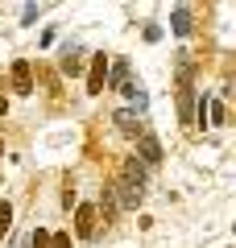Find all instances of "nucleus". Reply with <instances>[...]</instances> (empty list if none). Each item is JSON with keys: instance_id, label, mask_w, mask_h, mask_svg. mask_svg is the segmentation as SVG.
<instances>
[{"instance_id": "0eeeda50", "label": "nucleus", "mask_w": 236, "mask_h": 248, "mask_svg": "<svg viewBox=\"0 0 236 248\" xmlns=\"http://www.w3.org/2000/svg\"><path fill=\"white\" fill-rule=\"evenodd\" d=\"M137 161L141 166H157V161H162V145L153 141V137H137Z\"/></svg>"}, {"instance_id": "39448f33", "label": "nucleus", "mask_w": 236, "mask_h": 248, "mask_svg": "<svg viewBox=\"0 0 236 248\" xmlns=\"http://www.w3.org/2000/svg\"><path fill=\"white\" fill-rule=\"evenodd\" d=\"M145 178H149V166H141L137 157H124V166H120V182L141 186V190H145Z\"/></svg>"}, {"instance_id": "7ed1b4c3", "label": "nucleus", "mask_w": 236, "mask_h": 248, "mask_svg": "<svg viewBox=\"0 0 236 248\" xmlns=\"http://www.w3.org/2000/svg\"><path fill=\"white\" fill-rule=\"evenodd\" d=\"M13 91H17V95H34V71H29L25 58L13 62Z\"/></svg>"}, {"instance_id": "423d86ee", "label": "nucleus", "mask_w": 236, "mask_h": 248, "mask_svg": "<svg viewBox=\"0 0 236 248\" xmlns=\"http://www.w3.org/2000/svg\"><path fill=\"white\" fill-rule=\"evenodd\" d=\"M104 75H108V58L96 54V58H91V71H87V95H100V91H104Z\"/></svg>"}, {"instance_id": "4468645a", "label": "nucleus", "mask_w": 236, "mask_h": 248, "mask_svg": "<svg viewBox=\"0 0 236 248\" xmlns=\"http://www.w3.org/2000/svg\"><path fill=\"white\" fill-rule=\"evenodd\" d=\"M50 248H70V236H67V232H54V236H50Z\"/></svg>"}, {"instance_id": "ddd939ff", "label": "nucleus", "mask_w": 236, "mask_h": 248, "mask_svg": "<svg viewBox=\"0 0 236 248\" xmlns=\"http://www.w3.org/2000/svg\"><path fill=\"white\" fill-rule=\"evenodd\" d=\"M9 223H13V207H9V203H0V236L9 232Z\"/></svg>"}, {"instance_id": "f8f14e48", "label": "nucleus", "mask_w": 236, "mask_h": 248, "mask_svg": "<svg viewBox=\"0 0 236 248\" xmlns=\"http://www.w3.org/2000/svg\"><path fill=\"white\" fill-rule=\"evenodd\" d=\"M29 248H50V232H46V228H37L34 236H29Z\"/></svg>"}, {"instance_id": "9b49d317", "label": "nucleus", "mask_w": 236, "mask_h": 248, "mask_svg": "<svg viewBox=\"0 0 236 248\" xmlns=\"http://www.w3.org/2000/svg\"><path fill=\"white\" fill-rule=\"evenodd\" d=\"M62 71H67V75H70V79H75V75H79V71H83V58H79V54H75V50H70V54H67V58H62Z\"/></svg>"}, {"instance_id": "9d476101", "label": "nucleus", "mask_w": 236, "mask_h": 248, "mask_svg": "<svg viewBox=\"0 0 236 248\" xmlns=\"http://www.w3.org/2000/svg\"><path fill=\"white\" fill-rule=\"evenodd\" d=\"M112 87H120V91L129 87V62H124V58L112 66Z\"/></svg>"}, {"instance_id": "dca6fc26", "label": "nucleus", "mask_w": 236, "mask_h": 248, "mask_svg": "<svg viewBox=\"0 0 236 248\" xmlns=\"http://www.w3.org/2000/svg\"><path fill=\"white\" fill-rule=\"evenodd\" d=\"M0 153H4V141H0Z\"/></svg>"}, {"instance_id": "f03ea898", "label": "nucleus", "mask_w": 236, "mask_h": 248, "mask_svg": "<svg viewBox=\"0 0 236 248\" xmlns=\"http://www.w3.org/2000/svg\"><path fill=\"white\" fill-rule=\"evenodd\" d=\"M75 232H79V240H96L100 236V211L91 203H83L75 211Z\"/></svg>"}, {"instance_id": "1a4fd4ad", "label": "nucleus", "mask_w": 236, "mask_h": 248, "mask_svg": "<svg viewBox=\"0 0 236 248\" xmlns=\"http://www.w3.org/2000/svg\"><path fill=\"white\" fill-rule=\"evenodd\" d=\"M207 120H211V124H228V108H224V99H211V104H207Z\"/></svg>"}, {"instance_id": "20e7f679", "label": "nucleus", "mask_w": 236, "mask_h": 248, "mask_svg": "<svg viewBox=\"0 0 236 248\" xmlns=\"http://www.w3.org/2000/svg\"><path fill=\"white\" fill-rule=\"evenodd\" d=\"M112 124L120 128L124 137H133V141H137V137H145V124H141V120H137V112H129V108H120V112L112 116Z\"/></svg>"}, {"instance_id": "f257e3e1", "label": "nucleus", "mask_w": 236, "mask_h": 248, "mask_svg": "<svg viewBox=\"0 0 236 248\" xmlns=\"http://www.w3.org/2000/svg\"><path fill=\"white\" fill-rule=\"evenodd\" d=\"M108 190H112V199H116V211H137L141 199H145V190H141V186H129V182H120V178H116Z\"/></svg>"}, {"instance_id": "2eb2a0df", "label": "nucleus", "mask_w": 236, "mask_h": 248, "mask_svg": "<svg viewBox=\"0 0 236 248\" xmlns=\"http://www.w3.org/2000/svg\"><path fill=\"white\" fill-rule=\"evenodd\" d=\"M183 120L191 124V87H183Z\"/></svg>"}, {"instance_id": "6e6552de", "label": "nucleus", "mask_w": 236, "mask_h": 248, "mask_svg": "<svg viewBox=\"0 0 236 248\" xmlns=\"http://www.w3.org/2000/svg\"><path fill=\"white\" fill-rule=\"evenodd\" d=\"M170 29H174V33L178 37H186V33H191V9H174V13H170Z\"/></svg>"}]
</instances>
